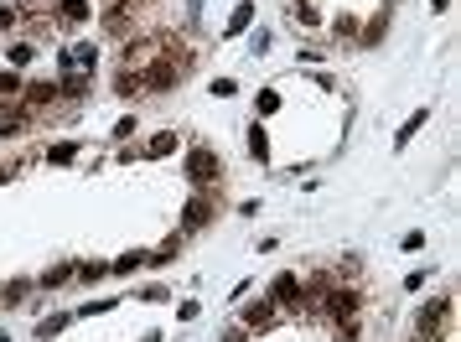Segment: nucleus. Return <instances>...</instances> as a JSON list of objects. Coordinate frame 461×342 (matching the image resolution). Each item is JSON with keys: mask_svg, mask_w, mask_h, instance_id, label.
<instances>
[{"mask_svg": "<svg viewBox=\"0 0 461 342\" xmlns=\"http://www.w3.org/2000/svg\"><path fill=\"white\" fill-rule=\"evenodd\" d=\"M192 68V52H177L171 62H151L146 73H140V88H151V94H166V88H177V78Z\"/></svg>", "mask_w": 461, "mask_h": 342, "instance_id": "1", "label": "nucleus"}, {"mask_svg": "<svg viewBox=\"0 0 461 342\" xmlns=\"http://www.w3.org/2000/svg\"><path fill=\"white\" fill-rule=\"evenodd\" d=\"M187 177H192V182H202V187H207V182L218 177V156L207 151V146H192V151H187Z\"/></svg>", "mask_w": 461, "mask_h": 342, "instance_id": "2", "label": "nucleus"}, {"mask_svg": "<svg viewBox=\"0 0 461 342\" xmlns=\"http://www.w3.org/2000/svg\"><path fill=\"white\" fill-rule=\"evenodd\" d=\"M326 311H332L342 327H352V322H358V291H332V296H326Z\"/></svg>", "mask_w": 461, "mask_h": 342, "instance_id": "3", "label": "nucleus"}, {"mask_svg": "<svg viewBox=\"0 0 461 342\" xmlns=\"http://www.w3.org/2000/svg\"><path fill=\"white\" fill-rule=\"evenodd\" d=\"M32 125V109L26 104H0V135H21Z\"/></svg>", "mask_w": 461, "mask_h": 342, "instance_id": "4", "label": "nucleus"}, {"mask_svg": "<svg viewBox=\"0 0 461 342\" xmlns=\"http://www.w3.org/2000/svg\"><path fill=\"white\" fill-rule=\"evenodd\" d=\"M207 218H213V203H207V197H192L187 213H181V228H202Z\"/></svg>", "mask_w": 461, "mask_h": 342, "instance_id": "5", "label": "nucleus"}, {"mask_svg": "<svg viewBox=\"0 0 461 342\" xmlns=\"http://www.w3.org/2000/svg\"><path fill=\"white\" fill-rule=\"evenodd\" d=\"M244 322H249V327H275V306H270V301H259V306L244 311Z\"/></svg>", "mask_w": 461, "mask_h": 342, "instance_id": "6", "label": "nucleus"}, {"mask_svg": "<svg viewBox=\"0 0 461 342\" xmlns=\"http://www.w3.org/2000/svg\"><path fill=\"white\" fill-rule=\"evenodd\" d=\"M296 291H301V285H296V275H280V280H275V296H280L285 306H301V296H296Z\"/></svg>", "mask_w": 461, "mask_h": 342, "instance_id": "7", "label": "nucleus"}, {"mask_svg": "<svg viewBox=\"0 0 461 342\" xmlns=\"http://www.w3.org/2000/svg\"><path fill=\"white\" fill-rule=\"evenodd\" d=\"M166 151H177V135H156L151 140V156H166Z\"/></svg>", "mask_w": 461, "mask_h": 342, "instance_id": "8", "label": "nucleus"}, {"mask_svg": "<svg viewBox=\"0 0 461 342\" xmlns=\"http://www.w3.org/2000/svg\"><path fill=\"white\" fill-rule=\"evenodd\" d=\"M62 16H68V21H83V16H88V6H83V0H68V11H62Z\"/></svg>", "mask_w": 461, "mask_h": 342, "instance_id": "9", "label": "nucleus"}, {"mask_svg": "<svg viewBox=\"0 0 461 342\" xmlns=\"http://www.w3.org/2000/svg\"><path fill=\"white\" fill-rule=\"evenodd\" d=\"M223 342H244V337H223Z\"/></svg>", "mask_w": 461, "mask_h": 342, "instance_id": "10", "label": "nucleus"}, {"mask_svg": "<svg viewBox=\"0 0 461 342\" xmlns=\"http://www.w3.org/2000/svg\"><path fill=\"white\" fill-rule=\"evenodd\" d=\"M0 182H6V171H0Z\"/></svg>", "mask_w": 461, "mask_h": 342, "instance_id": "11", "label": "nucleus"}]
</instances>
